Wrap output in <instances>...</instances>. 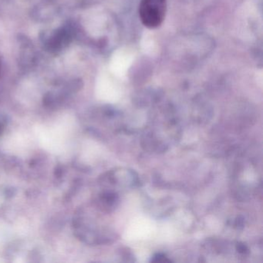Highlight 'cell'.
<instances>
[{"mask_svg":"<svg viewBox=\"0 0 263 263\" xmlns=\"http://www.w3.org/2000/svg\"><path fill=\"white\" fill-rule=\"evenodd\" d=\"M167 11V0H141L139 17L144 27L156 29L162 24Z\"/></svg>","mask_w":263,"mask_h":263,"instance_id":"cell-1","label":"cell"},{"mask_svg":"<svg viewBox=\"0 0 263 263\" xmlns=\"http://www.w3.org/2000/svg\"><path fill=\"white\" fill-rule=\"evenodd\" d=\"M7 124V118L5 116L0 115V135H2L3 132L5 130Z\"/></svg>","mask_w":263,"mask_h":263,"instance_id":"cell-2","label":"cell"},{"mask_svg":"<svg viewBox=\"0 0 263 263\" xmlns=\"http://www.w3.org/2000/svg\"><path fill=\"white\" fill-rule=\"evenodd\" d=\"M238 250H239L240 252H245L246 250V247L245 246H243V245H241V246H239L238 247Z\"/></svg>","mask_w":263,"mask_h":263,"instance_id":"cell-3","label":"cell"},{"mask_svg":"<svg viewBox=\"0 0 263 263\" xmlns=\"http://www.w3.org/2000/svg\"><path fill=\"white\" fill-rule=\"evenodd\" d=\"M0 67H1V64H0Z\"/></svg>","mask_w":263,"mask_h":263,"instance_id":"cell-4","label":"cell"}]
</instances>
